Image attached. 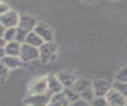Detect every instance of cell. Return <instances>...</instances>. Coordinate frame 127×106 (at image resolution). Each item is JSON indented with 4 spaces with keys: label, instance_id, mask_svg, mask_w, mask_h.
<instances>
[{
    "label": "cell",
    "instance_id": "cell-2",
    "mask_svg": "<svg viewBox=\"0 0 127 106\" xmlns=\"http://www.w3.org/2000/svg\"><path fill=\"white\" fill-rule=\"evenodd\" d=\"M51 95L49 92L43 94H27L23 98L25 106H48Z\"/></svg>",
    "mask_w": 127,
    "mask_h": 106
},
{
    "label": "cell",
    "instance_id": "cell-9",
    "mask_svg": "<svg viewBox=\"0 0 127 106\" xmlns=\"http://www.w3.org/2000/svg\"><path fill=\"white\" fill-rule=\"evenodd\" d=\"M104 98L109 106H125L126 98L112 88L107 92Z\"/></svg>",
    "mask_w": 127,
    "mask_h": 106
},
{
    "label": "cell",
    "instance_id": "cell-13",
    "mask_svg": "<svg viewBox=\"0 0 127 106\" xmlns=\"http://www.w3.org/2000/svg\"><path fill=\"white\" fill-rule=\"evenodd\" d=\"M2 63L5 65V67L10 70V69H16L22 66L23 62L20 59L19 56H9V55H5L2 58Z\"/></svg>",
    "mask_w": 127,
    "mask_h": 106
},
{
    "label": "cell",
    "instance_id": "cell-16",
    "mask_svg": "<svg viewBox=\"0 0 127 106\" xmlns=\"http://www.w3.org/2000/svg\"><path fill=\"white\" fill-rule=\"evenodd\" d=\"M24 44H27V45H29V46H32V47H34V48H38V49H39V48L44 44V42H43L42 39L33 31V32L28 33L27 38H26Z\"/></svg>",
    "mask_w": 127,
    "mask_h": 106
},
{
    "label": "cell",
    "instance_id": "cell-17",
    "mask_svg": "<svg viewBox=\"0 0 127 106\" xmlns=\"http://www.w3.org/2000/svg\"><path fill=\"white\" fill-rule=\"evenodd\" d=\"M112 89H114L115 91L123 95L125 98L127 97V83L126 82H120V81L114 80L112 82Z\"/></svg>",
    "mask_w": 127,
    "mask_h": 106
},
{
    "label": "cell",
    "instance_id": "cell-20",
    "mask_svg": "<svg viewBox=\"0 0 127 106\" xmlns=\"http://www.w3.org/2000/svg\"><path fill=\"white\" fill-rule=\"evenodd\" d=\"M114 80L120 81V82H126L127 83V65L118 69V71L115 74Z\"/></svg>",
    "mask_w": 127,
    "mask_h": 106
},
{
    "label": "cell",
    "instance_id": "cell-3",
    "mask_svg": "<svg viewBox=\"0 0 127 106\" xmlns=\"http://www.w3.org/2000/svg\"><path fill=\"white\" fill-rule=\"evenodd\" d=\"M91 85L95 97H104L112 88V82L103 78H95L91 80Z\"/></svg>",
    "mask_w": 127,
    "mask_h": 106
},
{
    "label": "cell",
    "instance_id": "cell-15",
    "mask_svg": "<svg viewBox=\"0 0 127 106\" xmlns=\"http://www.w3.org/2000/svg\"><path fill=\"white\" fill-rule=\"evenodd\" d=\"M21 44H19L16 41L6 43L4 46V52L5 55L9 56H19L20 55V51H21Z\"/></svg>",
    "mask_w": 127,
    "mask_h": 106
},
{
    "label": "cell",
    "instance_id": "cell-25",
    "mask_svg": "<svg viewBox=\"0 0 127 106\" xmlns=\"http://www.w3.org/2000/svg\"><path fill=\"white\" fill-rule=\"evenodd\" d=\"M10 10L9 6L6 4V3H3V2H0V16L4 15L6 12H8Z\"/></svg>",
    "mask_w": 127,
    "mask_h": 106
},
{
    "label": "cell",
    "instance_id": "cell-5",
    "mask_svg": "<svg viewBox=\"0 0 127 106\" xmlns=\"http://www.w3.org/2000/svg\"><path fill=\"white\" fill-rule=\"evenodd\" d=\"M48 92L47 76L37 77L31 81L28 86V94H43Z\"/></svg>",
    "mask_w": 127,
    "mask_h": 106
},
{
    "label": "cell",
    "instance_id": "cell-6",
    "mask_svg": "<svg viewBox=\"0 0 127 106\" xmlns=\"http://www.w3.org/2000/svg\"><path fill=\"white\" fill-rule=\"evenodd\" d=\"M19 19H20V15L16 11L10 9L4 15L0 16V23L4 26L5 29L17 28L19 24Z\"/></svg>",
    "mask_w": 127,
    "mask_h": 106
},
{
    "label": "cell",
    "instance_id": "cell-21",
    "mask_svg": "<svg viewBox=\"0 0 127 106\" xmlns=\"http://www.w3.org/2000/svg\"><path fill=\"white\" fill-rule=\"evenodd\" d=\"M27 35H28L27 32H25L24 30H21V29L17 28V30H16V38H15V41L22 45V44L25 43V40H26V38H27Z\"/></svg>",
    "mask_w": 127,
    "mask_h": 106
},
{
    "label": "cell",
    "instance_id": "cell-19",
    "mask_svg": "<svg viewBox=\"0 0 127 106\" xmlns=\"http://www.w3.org/2000/svg\"><path fill=\"white\" fill-rule=\"evenodd\" d=\"M16 30L17 28H9V29H5L4 35H3V40L6 43H10L15 41L16 38Z\"/></svg>",
    "mask_w": 127,
    "mask_h": 106
},
{
    "label": "cell",
    "instance_id": "cell-23",
    "mask_svg": "<svg viewBox=\"0 0 127 106\" xmlns=\"http://www.w3.org/2000/svg\"><path fill=\"white\" fill-rule=\"evenodd\" d=\"M8 73H9V70L5 67V65L0 60V84L3 83L6 80V78L8 76Z\"/></svg>",
    "mask_w": 127,
    "mask_h": 106
},
{
    "label": "cell",
    "instance_id": "cell-11",
    "mask_svg": "<svg viewBox=\"0 0 127 106\" xmlns=\"http://www.w3.org/2000/svg\"><path fill=\"white\" fill-rule=\"evenodd\" d=\"M57 77L59 78L64 88H71L77 79V76L69 71H62L57 75Z\"/></svg>",
    "mask_w": 127,
    "mask_h": 106
},
{
    "label": "cell",
    "instance_id": "cell-27",
    "mask_svg": "<svg viewBox=\"0 0 127 106\" xmlns=\"http://www.w3.org/2000/svg\"><path fill=\"white\" fill-rule=\"evenodd\" d=\"M5 44H6V42L3 40V38H0V49H1V48H4Z\"/></svg>",
    "mask_w": 127,
    "mask_h": 106
},
{
    "label": "cell",
    "instance_id": "cell-10",
    "mask_svg": "<svg viewBox=\"0 0 127 106\" xmlns=\"http://www.w3.org/2000/svg\"><path fill=\"white\" fill-rule=\"evenodd\" d=\"M47 88H48V92L52 95L56 93H60L64 90V86L60 82L57 75L54 74L47 75Z\"/></svg>",
    "mask_w": 127,
    "mask_h": 106
},
{
    "label": "cell",
    "instance_id": "cell-4",
    "mask_svg": "<svg viewBox=\"0 0 127 106\" xmlns=\"http://www.w3.org/2000/svg\"><path fill=\"white\" fill-rule=\"evenodd\" d=\"M19 57L22 60V62H30V61L39 59L40 58L39 49L29 46L27 44H22Z\"/></svg>",
    "mask_w": 127,
    "mask_h": 106
},
{
    "label": "cell",
    "instance_id": "cell-18",
    "mask_svg": "<svg viewBox=\"0 0 127 106\" xmlns=\"http://www.w3.org/2000/svg\"><path fill=\"white\" fill-rule=\"evenodd\" d=\"M63 93L64 94L65 98L68 100V102H69V103H72V102L76 101L77 99H79L78 94H77V93H76L72 88H64Z\"/></svg>",
    "mask_w": 127,
    "mask_h": 106
},
{
    "label": "cell",
    "instance_id": "cell-14",
    "mask_svg": "<svg viewBox=\"0 0 127 106\" xmlns=\"http://www.w3.org/2000/svg\"><path fill=\"white\" fill-rule=\"evenodd\" d=\"M69 104L70 103L68 102V100L65 98L64 94L62 91L60 93L51 95L48 106H69Z\"/></svg>",
    "mask_w": 127,
    "mask_h": 106
},
{
    "label": "cell",
    "instance_id": "cell-1",
    "mask_svg": "<svg viewBox=\"0 0 127 106\" xmlns=\"http://www.w3.org/2000/svg\"><path fill=\"white\" fill-rule=\"evenodd\" d=\"M58 51L59 48L55 42L44 43L39 48V54H40L39 59H41V61L44 63H49L57 58Z\"/></svg>",
    "mask_w": 127,
    "mask_h": 106
},
{
    "label": "cell",
    "instance_id": "cell-8",
    "mask_svg": "<svg viewBox=\"0 0 127 106\" xmlns=\"http://www.w3.org/2000/svg\"><path fill=\"white\" fill-rule=\"evenodd\" d=\"M37 24H38V21L36 20L35 17H33L31 15H21L17 28L24 30L27 33H30V32L34 31Z\"/></svg>",
    "mask_w": 127,
    "mask_h": 106
},
{
    "label": "cell",
    "instance_id": "cell-24",
    "mask_svg": "<svg viewBox=\"0 0 127 106\" xmlns=\"http://www.w3.org/2000/svg\"><path fill=\"white\" fill-rule=\"evenodd\" d=\"M69 106H89V102H86L82 99H77L76 101L70 103Z\"/></svg>",
    "mask_w": 127,
    "mask_h": 106
},
{
    "label": "cell",
    "instance_id": "cell-7",
    "mask_svg": "<svg viewBox=\"0 0 127 106\" xmlns=\"http://www.w3.org/2000/svg\"><path fill=\"white\" fill-rule=\"evenodd\" d=\"M34 32L42 39V41L44 43L54 42V31L47 24L38 22L36 28L34 29Z\"/></svg>",
    "mask_w": 127,
    "mask_h": 106
},
{
    "label": "cell",
    "instance_id": "cell-26",
    "mask_svg": "<svg viewBox=\"0 0 127 106\" xmlns=\"http://www.w3.org/2000/svg\"><path fill=\"white\" fill-rule=\"evenodd\" d=\"M4 32H5V28H4V26L0 23V38H3Z\"/></svg>",
    "mask_w": 127,
    "mask_h": 106
},
{
    "label": "cell",
    "instance_id": "cell-22",
    "mask_svg": "<svg viewBox=\"0 0 127 106\" xmlns=\"http://www.w3.org/2000/svg\"><path fill=\"white\" fill-rule=\"evenodd\" d=\"M89 106H109L104 97H94L90 102Z\"/></svg>",
    "mask_w": 127,
    "mask_h": 106
},
{
    "label": "cell",
    "instance_id": "cell-28",
    "mask_svg": "<svg viewBox=\"0 0 127 106\" xmlns=\"http://www.w3.org/2000/svg\"><path fill=\"white\" fill-rule=\"evenodd\" d=\"M125 106H127V97H126V100H125Z\"/></svg>",
    "mask_w": 127,
    "mask_h": 106
},
{
    "label": "cell",
    "instance_id": "cell-12",
    "mask_svg": "<svg viewBox=\"0 0 127 106\" xmlns=\"http://www.w3.org/2000/svg\"><path fill=\"white\" fill-rule=\"evenodd\" d=\"M79 96V94L89 90L92 88V85H91V80L88 79V78H83V77H77L76 81L74 82L73 86L71 87Z\"/></svg>",
    "mask_w": 127,
    "mask_h": 106
}]
</instances>
